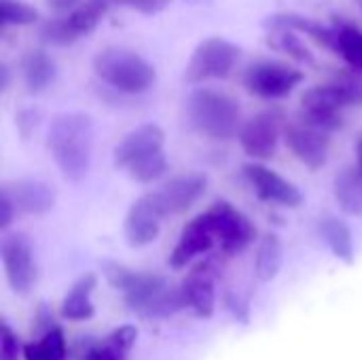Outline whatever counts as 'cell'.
Returning <instances> with one entry per match:
<instances>
[{
	"mask_svg": "<svg viewBox=\"0 0 362 360\" xmlns=\"http://www.w3.org/2000/svg\"><path fill=\"white\" fill-rule=\"evenodd\" d=\"M136 339H138V329L132 327V325H123V327H119V329H115L110 333V337L106 339V344L112 348V352L119 359L127 360L132 348H134V344H136Z\"/></svg>",
	"mask_w": 362,
	"mask_h": 360,
	"instance_id": "4dcf8cb0",
	"label": "cell"
},
{
	"mask_svg": "<svg viewBox=\"0 0 362 360\" xmlns=\"http://www.w3.org/2000/svg\"><path fill=\"white\" fill-rule=\"evenodd\" d=\"M172 0H123V6H129L142 15H157L170 6Z\"/></svg>",
	"mask_w": 362,
	"mask_h": 360,
	"instance_id": "d590c367",
	"label": "cell"
},
{
	"mask_svg": "<svg viewBox=\"0 0 362 360\" xmlns=\"http://www.w3.org/2000/svg\"><path fill=\"white\" fill-rule=\"evenodd\" d=\"M15 214H17V210H15V206H13V202H11V197H8V193L0 189V229H2V231H6V229L11 227Z\"/></svg>",
	"mask_w": 362,
	"mask_h": 360,
	"instance_id": "8d00e7d4",
	"label": "cell"
},
{
	"mask_svg": "<svg viewBox=\"0 0 362 360\" xmlns=\"http://www.w3.org/2000/svg\"><path fill=\"white\" fill-rule=\"evenodd\" d=\"M208 178L197 172L180 174L170 178L159 191H153L159 212L165 216H176L189 212L206 195Z\"/></svg>",
	"mask_w": 362,
	"mask_h": 360,
	"instance_id": "8fae6325",
	"label": "cell"
},
{
	"mask_svg": "<svg viewBox=\"0 0 362 360\" xmlns=\"http://www.w3.org/2000/svg\"><path fill=\"white\" fill-rule=\"evenodd\" d=\"M38 119H40V112L36 108H21L15 117V127L19 132V136L23 140H30V136L36 132V125H38Z\"/></svg>",
	"mask_w": 362,
	"mask_h": 360,
	"instance_id": "d6a6232c",
	"label": "cell"
},
{
	"mask_svg": "<svg viewBox=\"0 0 362 360\" xmlns=\"http://www.w3.org/2000/svg\"><path fill=\"white\" fill-rule=\"evenodd\" d=\"M185 303L195 312L197 318H212L216 310V293H214V280H212V261L202 263L195 267L185 284L180 286Z\"/></svg>",
	"mask_w": 362,
	"mask_h": 360,
	"instance_id": "e0dca14e",
	"label": "cell"
},
{
	"mask_svg": "<svg viewBox=\"0 0 362 360\" xmlns=\"http://www.w3.org/2000/svg\"><path fill=\"white\" fill-rule=\"evenodd\" d=\"M38 34H40V40L45 45H53V47H66V45L76 42L74 36L68 30V23H66L64 15H57V17L45 21L40 25V32Z\"/></svg>",
	"mask_w": 362,
	"mask_h": 360,
	"instance_id": "f546056e",
	"label": "cell"
},
{
	"mask_svg": "<svg viewBox=\"0 0 362 360\" xmlns=\"http://www.w3.org/2000/svg\"><path fill=\"white\" fill-rule=\"evenodd\" d=\"M104 278L112 289H119L125 295V303L151 318V316H170L180 308H187L182 291L170 289L163 276L132 272L121 263L104 261L102 263Z\"/></svg>",
	"mask_w": 362,
	"mask_h": 360,
	"instance_id": "7a4b0ae2",
	"label": "cell"
},
{
	"mask_svg": "<svg viewBox=\"0 0 362 360\" xmlns=\"http://www.w3.org/2000/svg\"><path fill=\"white\" fill-rule=\"evenodd\" d=\"M161 219L163 214L159 212L153 191L140 195L127 210L125 223H123V233L125 240L132 248H144L153 244L159 238L161 231Z\"/></svg>",
	"mask_w": 362,
	"mask_h": 360,
	"instance_id": "4fadbf2b",
	"label": "cell"
},
{
	"mask_svg": "<svg viewBox=\"0 0 362 360\" xmlns=\"http://www.w3.org/2000/svg\"><path fill=\"white\" fill-rule=\"evenodd\" d=\"M299 32L295 30H288V28H274L267 32V45L274 49V51H280V53H286L288 57H293L295 62L299 64H305V66H314L316 59H314V53L305 47V42L297 36Z\"/></svg>",
	"mask_w": 362,
	"mask_h": 360,
	"instance_id": "484cf974",
	"label": "cell"
},
{
	"mask_svg": "<svg viewBox=\"0 0 362 360\" xmlns=\"http://www.w3.org/2000/svg\"><path fill=\"white\" fill-rule=\"evenodd\" d=\"M98 286V276L87 272L83 274L81 278H76V282L72 284V289L68 291V295L64 297V303H62V316L66 320H72V323H83V320H89L93 316V303H91V293L95 291Z\"/></svg>",
	"mask_w": 362,
	"mask_h": 360,
	"instance_id": "d6986e66",
	"label": "cell"
},
{
	"mask_svg": "<svg viewBox=\"0 0 362 360\" xmlns=\"http://www.w3.org/2000/svg\"><path fill=\"white\" fill-rule=\"evenodd\" d=\"M335 30V47L333 51L341 55L356 72H362V30L354 23L344 21L341 17H333Z\"/></svg>",
	"mask_w": 362,
	"mask_h": 360,
	"instance_id": "cb8c5ba5",
	"label": "cell"
},
{
	"mask_svg": "<svg viewBox=\"0 0 362 360\" xmlns=\"http://www.w3.org/2000/svg\"><path fill=\"white\" fill-rule=\"evenodd\" d=\"M265 28L267 30L288 28V30H295L299 34L310 36L320 47H327L331 51L335 47V30H333V25H325V23H320L316 19H310V17H303V15H297V13H276V15L265 19Z\"/></svg>",
	"mask_w": 362,
	"mask_h": 360,
	"instance_id": "ac0fdd59",
	"label": "cell"
},
{
	"mask_svg": "<svg viewBox=\"0 0 362 360\" xmlns=\"http://www.w3.org/2000/svg\"><path fill=\"white\" fill-rule=\"evenodd\" d=\"M242 172H244V178L248 180V185L252 187L255 195L261 202L284 206V208H299L303 204L301 191L293 182H288L284 176H280L278 172L267 168L265 163H261V161L246 163L242 168Z\"/></svg>",
	"mask_w": 362,
	"mask_h": 360,
	"instance_id": "30bf717a",
	"label": "cell"
},
{
	"mask_svg": "<svg viewBox=\"0 0 362 360\" xmlns=\"http://www.w3.org/2000/svg\"><path fill=\"white\" fill-rule=\"evenodd\" d=\"M38 21V11L23 0H0V23L8 25H32Z\"/></svg>",
	"mask_w": 362,
	"mask_h": 360,
	"instance_id": "f1b7e54d",
	"label": "cell"
},
{
	"mask_svg": "<svg viewBox=\"0 0 362 360\" xmlns=\"http://www.w3.org/2000/svg\"><path fill=\"white\" fill-rule=\"evenodd\" d=\"M0 74H2V81H0V89L4 91V89L8 87V68H6V66H2Z\"/></svg>",
	"mask_w": 362,
	"mask_h": 360,
	"instance_id": "60d3db41",
	"label": "cell"
},
{
	"mask_svg": "<svg viewBox=\"0 0 362 360\" xmlns=\"http://www.w3.org/2000/svg\"><path fill=\"white\" fill-rule=\"evenodd\" d=\"M337 81L344 85L346 93H348V100H350V106H361L362 104V76L361 74H339Z\"/></svg>",
	"mask_w": 362,
	"mask_h": 360,
	"instance_id": "e575fe53",
	"label": "cell"
},
{
	"mask_svg": "<svg viewBox=\"0 0 362 360\" xmlns=\"http://www.w3.org/2000/svg\"><path fill=\"white\" fill-rule=\"evenodd\" d=\"M240 55V47L231 40L221 36L206 38L193 51L185 68V81L191 85H199L212 79H227L233 72Z\"/></svg>",
	"mask_w": 362,
	"mask_h": 360,
	"instance_id": "5b68a950",
	"label": "cell"
},
{
	"mask_svg": "<svg viewBox=\"0 0 362 360\" xmlns=\"http://www.w3.org/2000/svg\"><path fill=\"white\" fill-rule=\"evenodd\" d=\"M127 176L140 185H151L155 180H159L165 172H168V157H165V151L159 149V151H153L140 159H136L132 166H127Z\"/></svg>",
	"mask_w": 362,
	"mask_h": 360,
	"instance_id": "83f0119b",
	"label": "cell"
},
{
	"mask_svg": "<svg viewBox=\"0 0 362 360\" xmlns=\"http://www.w3.org/2000/svg\"><path fill=\"white\" fill-rule=\"evenodd\" d=\"M185 104L189 125L206 138L231 140L240 134L244 125L238 100H233L225 91L197 87L189 93Z\"/></svg>",
	"mask_w": 362,
	"mask_h": 360,
	"instance_id": "3957f363",
	"label": "cell"
},
{
	"mask_svg": "<svg viewBox=\"0 0 362 360\" xmlns=\"http://www.w3.org/2000/svg\"><path fill=\"white\" fill-rule=\"evenodd\" d=\"M333 193L348 216H362V174L356 166H348L335 174Z\"/></svg>",
	"mask_w": 362,
	"mask_h": 360,
	"instance_id": "7402d4cb",
	"label": "cell"
},
{
	"mask_svg": "<svg viewBox=\"0 0 362 360\" xmlns=\"http://www.w3.org/2000/svg\"><path fill=\"white\" fill-rule=\"evenodd\" d=\"M303 81V72L276 59H259L244 70L242 83L248 93L263 100H280L295 91Z\"/></svg>",
	"mask_w": 362,
	"mask_h": 360,
	"instance_id": "8992f818",
	"label": "cell"
},
{
	"mask_svg": "<svg viewBox=\"0 0 362 360\" xmlns=\"http://www.w3.org/2000/svg\"><path fill=\"white\" fill-rule=\"evenodd\" d=\"M206 212L212 221L216 242L221 244V250L225 255H238L244 248H248L250 242L255 240L257 236L255 225L233 204L221 199L214 202Z\"/></svg>",
	"mask_w": 362,
	"mask_h": 360,
	"instance_id": "9c48e42d",
	"label": "cell"
},
{
	"mask_svg": "<svg viewBox=\"0 0 362 360\" xmlns=\"http://www.w3.org/2000/svg\"><path fill=\"white\" fill-rule=\"evenodd\" d=\"M282 123L284 115L278 108H269L250 117L238 134L242 151L255 161H269L276 155Z\"/></svg>",
	"mask_w": 362,
	"mask_h": 360,
	"instance_id": "ba28073f",
	"label": "cell"
},
{
	"mask_svg": "<svg viewBox=\"0 0 362 360\" xmlns=\"http://www.w3.org/2000/svg\"><path fill=\"white\" fill-rule=\"evenodd\" d=\"M282 259H284V248L280 238L276 233H267L257 248V259H255L257 278L261 282H272L282 269Z\"/></svg>",
	"mask_w": 362,
	"mask_h": 360,
	"instance_id": "d4e9b609",
	"label": "cell"
},
{
	"mask_svg": "<svg viewBox=\"0 0 362 360\" xmlns=\"http://www.w3.org/2000/svg\"><path fill=\"white\" fill-rule=\"evenodd\" d=\"M81 4V0H47V6L55 13V15H68L70 11H74Z\"/></svg>",
	"mask_w": 362,
	"mask_h": 360,
	"instance_id": "f35d334b",
	"label": "cell"
},
{
	"mask_svg": "<svg viewBox=\"0 0 362 360\" xmlns=\"http://www.w3.org/2000/svg\"><path fill=\"white\" fill-rule=\"evenodd\" d=\"M0 257H2V267H4L8 286L17 295H28L34 289L36 278H38L36 259H34L28 236L21 231L6 233L0 244Z\"/></svg>",
	"mask_w": 362,
	"mask_h": 360,
	"instance_id": "52a82bcc",
	"label": "cell"
},
{
	"mask_svg": "<svg viewBox=\"0 0 362 360\" xmlns=\"http://www.w3.org/2000/svg\"><path fill=\"white\" fill-rule=\"evenodd\" d=\"M23 360H66L68 356V346L64 339L62 329H49L42 339L28 344L23 348Z\"/></svg>",
	"mask_w": 362,
	"mask_h": 360,
	"instance_id": "4316f807",
	"label": "cell"
},
{
	"mask_svg": "<svg viewBox=\"0 0 362 360\" xmlns=\"http://www.w3.org/2000/svg\"><path fill=\"white\" fill-rule=\"evenodd\" d=\"M299 119L310 123V125H314V127H318V129H325L329 134H333V132L344 127L341 112H310V110H301Z\"/></svg>",
	"mask_w": 362,
	"mask_h": 360,
	"instance_id": "1f68e13d",
	"label": "cell"
},
{
	"mask_svg": "<svg viewBox=\"0 0 362 360\" xmlns=\"http://www.w3.org/2000/svg\"><path fill=\"white\" fill-rule=\"evenodd\" d=\"M93 119L87 112H59L51 119L47 149L68 182H81L93 155Z\"/></svg>",
	"mask_w": 362,
	"mask_h": 360,
	"instance_id": "6da1fadb",
	"label": "cell"
},
{
	"mask_svg": "<svg viewBox=\"0 0 362 360\" xmlns=\"http://www.w3.org/2000/svg\"><path fill=\"white\" fill-rule=\"evenodd\" d=\"M284 140L291 153L310 170H320L327 166L329 149H331V134L318 129L305 121H295L284 127Z\"/></svg>",
	"mask_w": 362,
	"mask_h": 360,
	"instance_id": "7c38bea8",
	"label": "cell"
},
{
	"mask_svg": "<svg viewBox=\"0 0 362 360\" xmlns=\"http://www.w3.org/2000/svg\"><path fill=\"white\" fill-rule=\"evenodd\" d=\"M354 153H356V168H358V172L362 174V134L361 138H358V142H356V149H354Z\"/></svg>",
	"mask_w": 362,
	"mask_h": 360,
	"instance_id": "ab89813d",
	"label": "cell"
},
{
	"mask_svg": "<svg viewBox=\"0 0 362 360\" xmlns=\"http://www.w3.org/2000/svg\"><path fill=\"white\" fill-rule=\"evenodd\" d=\"M165 146V132L157 123H144L132 129L112 151V163L117 170H127L136 159Z\"/></svg>",
	"mask_w": 362,
	"mask_h": 360,
	"instance_id": "2e32d148",
	"label": "cell"
},
{
	"mask_svg": "<svg viewBox=\"0 0 362 360\" xmlns=\"http://www.w3.org/2000/svg\"><path fill=\"white\" fill-rule=\"evenodd\" d=\"M225 306L229 308V312L233 314L235 320L248 323V303H246L242 297H238V295H233V293H227V295H225Z\"/></svg>",
	"mask_w": 362,
	"mask_h": 360,
	"instance_id": "74e56055",
	"label": "cell"
},
{
	"mask_svg": "<svg viewBox=\"0 0 362 360\" xmlns=\"http://www.w3.org/2000/svg\"><path fill=\"white\" fill-rule=\"evenodd\" d=\"M214 244H216V233H214L212 221H210L208 212H202L182 227L180 238L170 255V265L174 269H182L195 257L210 252Z\"/></svg>",
	"mask_w": 362,
	"mask_h": 360,
	"instance_id": "5bb4252c",
	"label": "cell"
},
{
	"mask_svg": "<svg viewBox=\"0 0 362 360\" xmlns=\"http://www.w3.org/2000/svg\"><path fill=\"white\" fill-rule=\"evenodd\" d=\"M346 106H350V100L337 79L327 85H316L301 95V110L310 112H341Z\"/></svg>",
	"mask_w": 362,
	"mask_h": 360,
	"instance_id": "603a6c76",
	"label": "cell"
},
{
	"mask_svg": "<svg viewBox=\"0 0 362 360\" xmlns=\"http://www.w3.org/2000/svg\"><path fill=\"white\" fill-rule=\"evenodd\" d=\"M93 72L102 83L127 95L144 93L157 81L155 66L140 53L123 47L102 49L93 57Z\"/></svg>",
	"mask_w": 362,
	"mask_h": 360,
	"instance_id": "277c9868",
	"label": "cell"
},
{
	"mask_svg": "<svg viewBox=\"0 0 362 360\" xmlns=\"http://www.w3.org/2000/svg\"><path fill=\"white\" fill-rule=\"evenodd\" d=\"M318 236L327 242L329 250L339 261H344L346 265L354 263V255H356L354 236H352V229L346 221H341L339 216H331V214L322 216L318 221Z\"/></svg>",
	"mask_w": 362,
	"mask_h": 360,
	"instance_id": "ffe728a7",
	"label": "cell"
},
{
	"mask_svg": "<svg viewBox=\"0 0 362 360\" xmlns=\"http://www.w3.org/2000/svg\"><path fill=\"white\" fill-rule=\"evenodd\" d=\"M0 337H2V356H0V360H19V352H23V350H19V339L6 323H2Z\"/></svg>",
	"mask_w": 362,
	"mask_h": 360,
	"instance_id": "836d02e7",
	"label": "cell"
},
{
	"mask_svg": "<svg viewBox=\"0 0 362 360\" xmlns=\"http://www.w3.org/2000/svg\"><path fill=\"white\" fill-rule=\"evenodd\" d=\"M2 191L8 193L13 206L21 214H34L42 216L53 210L55 206V189L42 180H32V178H19L2 185Z\"/></svg>",
	"mask_w": 362,
	"mask_h": 360,
	"instance_id": "9a60e30c",
	"label": "cell"
},
{
	"mask_svg": "<svg viewBox=\"0 0 362 360\" xmlns=\"http://www.w3.org/2000/svg\"><path fill=\"white\" fill-rule=\"evenodd\" d=\"M21 72H23V83L30 93H42L47 91L57 76V66L47 55L45 51H30L21 59Z\"/></svg>",
	"mask_w": 362,
	"mask_h": 360,
	"instance_id": "44dd1931",
	"label": "cell"
}]
</instances>
